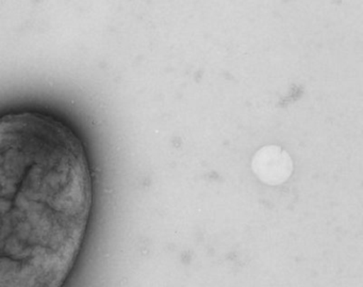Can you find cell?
Returning <instances> with one entry per match:
<instances>
[{
    "label": "cell",
    "instance_id": "obj_2",
    "mask_svg": "<svg viewBox=\"0 0 363 287\" xmlns=\"http://www.w3.org/2000/svg\"><path fill=\"white\" fill-rule=\"evenodd\" d=\"M255 173L267 184L284 182L292 172L290 157L277 146H267L257 153L252 161Z\"/></svg>",
    "mask_w": 363,
    "mask_h": 287
},
{
    "label": "cell",
    "instance_id": "obj_1",
    "mask_svg": "<svg viewBox=\"0 0 363 287\" xmlns=\"http://www.w3.org/2000/svg\"><path fill=\"white\" fill-rule=\"evenodd\" d=\"M84 144L40 112L0 118V286H60L92 210Z\"/></svg>",
    "mask_w": 363,
    "mask_h": 287
}]
</instances>
